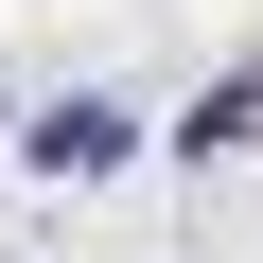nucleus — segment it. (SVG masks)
<instances>
[{"label":"nucleus","mask_w":263,"mask_h":263,"mask_svg":"<svg viewBox=\"0 0 263 263\" xmlns=\"http://www.w3.org/2000/svg\"><path fill=\"white\" fill-rule=\"evenodd\" d=\"M141 158V123H123L105 88H70V105H35V176H123Z\"/></svg>","instance_id":"nucleus-1"},{"label":"nucleus","mask_w":263,"mask_h":263,"mask_svg":"<svg viewBox=\"0 0 263 263\" xmlns=\"http://www.w3.org/2000/svg\"><path fill=\"white\" fill-rule=\"evenodd\" d=\"M246 141H263V70H228V88L193 105V158H246Z\"/></svg>","instance_id":"nucleus-2"}]
</instances>
